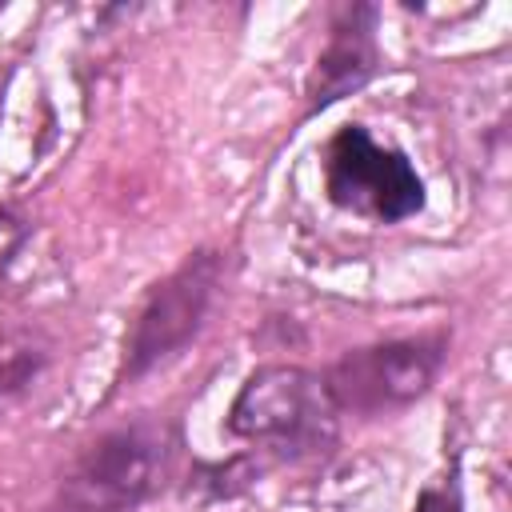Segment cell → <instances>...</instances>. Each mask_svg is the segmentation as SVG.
Masks as SVG:
<instances>
[{
    "label": "cell",
    "instance_id": "cell-1",
    "mask_svg": "<svg viewBox=\"0 0 512 512\" xmlns=\"http://www.w3.org/2000/svg\"><path fill=\"white\" fill-rule=\"evenodd\" d=\"M224 432L272 460H320L340 440V412L324 376L300 364H260L236 388Z\"/></svg>",
    "mask_w": 512,
    "mask_h": 512
},
{
    "label": "cell",
    "instance_id": "cell-2",
    "mask_svg": "<svg viewBox=\"0 0 512 512\" xmlns=\"http://www.w3.org/2000/svg\"><path fill=\"white\" fill-rule=\"evenodd\" d=\"M224 280H228V260L220 248H196L168 276H160L140 296V304L128 320L112 392L132 388L148 372L176 360L204 332Z\"/></svg>",
    "mask_w": 512,
    "mask_h": 512
},
{
    "label": "cell",
    "instance_id": "cell-3",
    "mask_svg": "<svg viewBox=\"0 0 512 512\" xmlns=\"http://www.w3.org/2000/svg\"><path fill=\"white\" fill-rule=\"evenodd\" d=\"M176 432L164 420H136L100 432L64 472V512H140L168 480Z\"/></svg>",
    "mask_w": 512,
    "mask_h": 512
},
{
    "label": "cell",
    "instance_id": "cell-4",
    "mask_svg": "<svg viewBox=\"0 0 512 512\" xmlns=\"http://www.w3.org/2000/svg\"><path fill=\"white\" fill-rule=\"evenodd\" d=\"M444 360H448L444 332L376 340L344 352L324 372V388L340 416H364V420L392 416L432 392Z\"/></svg>",
    "mask_w": 512,
    "mask_h": 512
},
{
    "label": "cell",
    "instance_id": "cell-5",
    "mask_svg": "<svg viewBox=\"0 0 512 512\" xmlns=\"http://www.w3.org/2000/svg\"><path fill=\"white\" fill-rule=\"evenodd\" d=\"M324 196L352 216L376 224H400L416 216L428 200L424 176L408 160V152L380 144L364 124H340L320 160Z\"/></svg>",
    "mask_w": 512,
    "mask_h": 512
},
{
    "label": "cell",
    "instance_id": "cell-6",
    "mask_svg": "<svg viewBox=\"0 0 512 512\" xmlns=\"http://www.w3.org/2000/svg\"><path fill=\"white\" fill-rule=\"evenodd\" d=\"M380 8L376 4H344L336 8L324 48L304 80V116L332 108L336 100L360 92L380 72V40H376Z\"/></svg>",
    "mask_w": 512,
    "mask_h": 512
},
{
    "label": "cell",
    "instance_id": "cell-7",
    "mask_svg": "<svg viewBox=\"0 0 512 512\" xmlns=\"http://www.w3.org/2000/svg\"><path fill=\"white\" fill-rule=\"evenodd\" d=\"M52 340L40 328H4L0 332V412L28 396L52 364Z\"/></svg>",
    "mask_w": 512,
    "mask_h": 512
},
{
    "label": "cell",
    "instance_id": "cell-8",
    "mask_svg": "<svg viewBox=\"0 0 512 512\" xmlns=\"http://www.w3.org/2000/svg\"><path fill=\"white\" fill-rule=\"evenodd\" d=\"M256 476H260L256 456H232V460H224V464H200V472L192 476L188 492L208 488L204 500H232V496H240Z\"/></svg>",
    "mask_w": 512,
    "mask_h": 512
},
{
    "label": "cell",
    "instance_id": "cell-9",
    "mask_svg": "<svg viewBox=\"0 0 512 512\" xmlns=\"http://www.w3.org/2000/svg\"><path fill=\"white\" fill-rule=\"evenodd\" d=\"M412 512H464V492H460V468L452 464L444 476H436L432 484H424L416 492Z\"/></svg>",
    "mask_w": 512,
    "mask_h": 512
},
{
    "label": "cell",
    "instance_id": "cell-10",
    "mask_svg": "<svg viewBox=\"0 0 512 512\" xmlns=\"http://www.w3.org/2000/svg\"><path fill=\"white\" fill-rule=\"evenodd\" d=\"M28 240V224L16 216V212H0V276H4V268L12 264V256L20 252V244Z\"/></svg>",
    "mask_w": 512,
    "mask_h": 512
}]
</instances>
